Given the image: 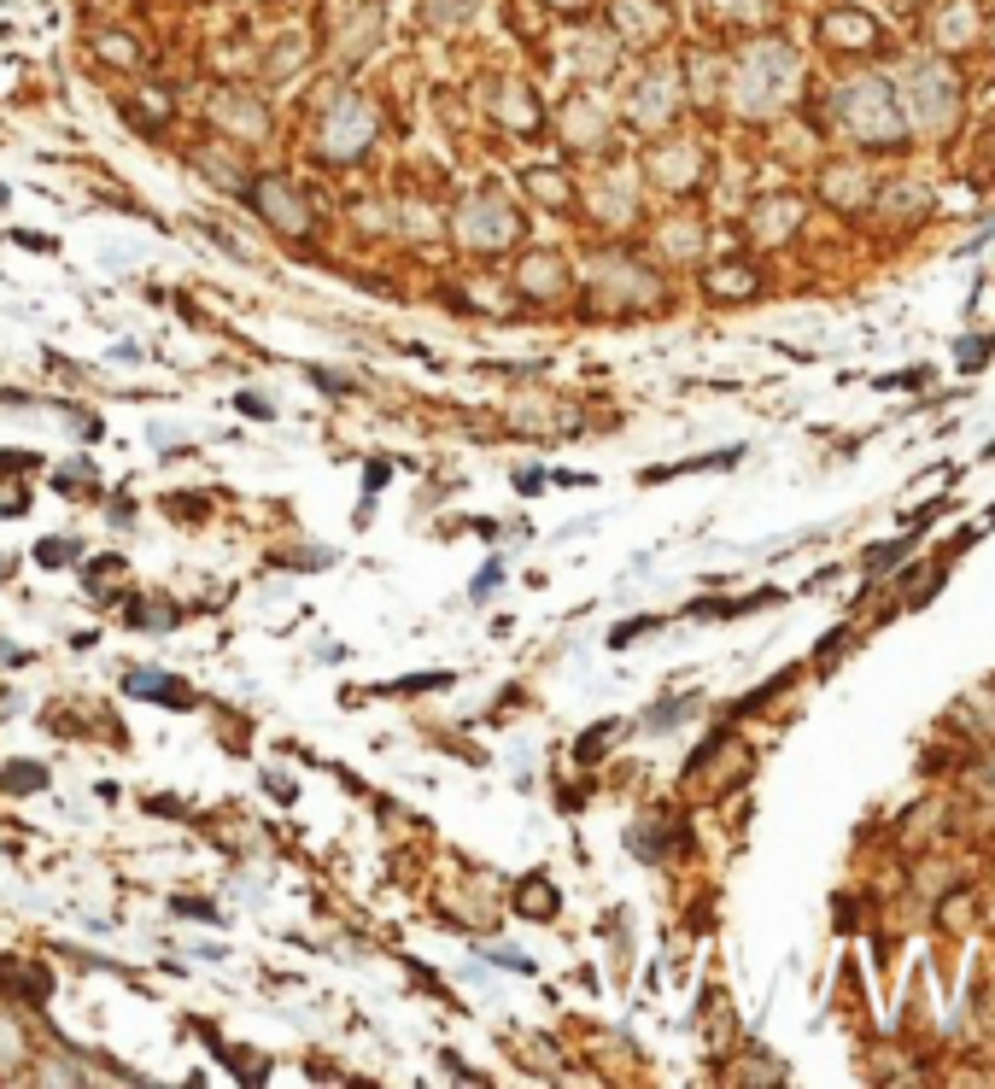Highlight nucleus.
<instances>
[{
	"mask_svg": "<svg viewBox=\"0 0 995 1089\" xmlns=\"http://www.w3.org/2000/svg\"><path fill=\"white\" fill-rule=\"evenodd\" d=\"M376 141H381V106H376L369 94L340 89V94L322 106V117H317L322 164H363Z\"/></svg>",
	"mask_w": 995,
	"mask_h": 1089,
	"instance_id": "f257e3e1",
	"label": "nucleus"
},
{
	"mask_svg": "<svg viewBox=\"0 0 995 1089\" xmlns=\"http://www.w3.org/2000/svg\"><path fill=\"white\" fill-rule=\"evenodd\" d=\"M451 240H458L469 258H498L522 240V212H515L504 194H469L458 212H451Z\"/></svg>",
	"mask_w": 995,
	"mask_h": 1089,
	"instance_id": "f03ea898",
	"label": "nucleus"
},
{
	"mask_svg": "<svg viewBox=\"0 0 995 1089\" xmlns=\"http://www.w3.org/2000/svg\"><path fill=\"white\" fill-rule=\"evenodd\" d=\"M246 205H253V217L264 223L269 235H281V240H310V235H317V205H310L299 182H287L281 171H264V176L246 182Z\"/></svg>",
	"mask_w": 995,
	"mask_h": 1089,
	"instance_id": "7ed1b4c3",
	"label": "nucleus"
},
{
	"mask_svg": "<svg viewBox=\"0 0 995 1089\" xmlns=\"http://www.w3.org/2000/svg\"><path fill=\"white\" fill-rule=\"evenodd\" d=\"M212 123H217V130H229L235 141H264L269 135V112L258 106L253 94H240V89H223L212 100Z\"/></svg>",
	"mask_w": 995,
	"mask_h": 1089,
	"instance_id": "20e7f679",
	"label": "nucleus"
},
{
	"mask_svg": "<svg viewBox=\"0 0 995 1089\" xmlns=\"http://www.w3.org/2000/svg\"><path fill=\"white\" fill-rule=\"evenodd\" d=\"M515 287H522L527 299H556L568 287V264L556 253H527L522 270H515Z\"/></svg>",
	"mask_w": 995,
	"mask_h": 1089,
	"instance_id": "39448f33",
	"label": "nucleus"
},
{
	"mask_svg": "<svg viewBox=\"0 0 995 1089\" xmlns=\"http://www.w3.org/2000/svg\"><path fill=\"white\" fill-rule=\"evenodd\" d=\"M123 691L147 697V703H171V709H188L194 703V691L182 686V680H171L164 668H130V674H123Z\"/></svg>",
	"mask_w": 995,
	"mask_h": 1089,
	"instance_id": "423d86ee",
	"label": "nucleus"
},
{
	"mask_svg": "<svg viewBox=\"0 0 995 1089\" xmlns=\"http://www.w3.org/2000/svg\"><path fill=\"white\" fill-rule=\"evenodd\" d=\"M498 123H510V130H522V135H533L538 130V100H533V89L527 82H498Z\"/></svg>",
	"mask_w": 995,
	"mask_h": 1089,
	"instance_id": "0eeeda50",
	"label": "nucleus"
},
{
	"mask_svg": "<svg viewBox=\"0 0 995 1089\" xmlns=\"http://www.w3.org/2000/svg\"><path fill=\"white\" fill-rule=\"evenodd\" d=\"M522 194L533 205L563 212V205H568V171H556V164H533V171H522Z\"/></svg>",
	"mask_w": 995,
	"mask_h": 1089,
	"instance_id": "6e6552de",
	"label": "nucleus"
},
{
	"mask_svg": "<svg viewBox=\"0 0 995 1089\" xmlns=\"http://www.w3.org/2000/svg\"><path fill=\"white\" fill-rule=\"evenodd\" d=\"M235 153H240V147H205V153H199L194 164H199V171H205V176L217 182V188H229V194H246V182H253V171H246V158H240V164H229Z\"/></svg>",
	"mask_w": 995,
	"mask_h": 1089,
	"instance_id": "1a4fd4ad",
	"label": "nucleus"
},
{
	"mask_svg": "<svg viewBox=\"0 0 995 1089\" xmlns=\"http://www.w3.org/2000/svg\"><path fill=\"white\" fill-rule=\"evenodd\" d=\"M130 627H141V633H171V627H176V604H164V598H135V604H130Z\"/></svg>",
	"mask_w": 995,
	"mask_h": 1089,
	"instance_id": "9d476101",
	"label": "nucleus"
},
{
	"mask_svg": "<svg viewBox=\"0 0 995 1089\" xmlns=\"http://www.w3.org/2000/svg\"><path fill=\"white\" fill-rule=\"evenodd\" d=\"M515 908H522L527 920H551V914H556V891H551V885H545V879H538V873H533V879H527V885H522V891H515Z\"/></svg>",
	"mask_w": 995,
	"mask_h": 1089,
	"instance_id": "9b49d317",
	"label": "nucleus"
},
{
	"mask_svg": "<svg viewBox=\"0 0 995 1089\" xmlns=\"http://www.w3.org/2000/svg\"><path fill=\"white\" fill-rule=\"evenodd\" d=\"M48 785V773H41L35 762H12L7 773H0V791H12V797H24V791H41Z\"/></svg>",
	"mask_w": 995,
	"mask_h": 1089,
	"instance_id": "f8f14e48",
	"label": "nucleus"
},
{
	"mask_svg": "<svg viewBox=\"0 0 995 1089\" xmlns=\"http://www.w3.org/2000/svg\"><path fill=\"white\" fill-rule=\"evenodd\" d=\"M24 1055H30V1049H24V1031H18V1025L0 1014V1060L12 1066V1060H24Z\"/></svg>",
	"mask_w": 995,
	"mask_h": 1089,
	"instance_id": "ddd939ff",
	"label": "nucleus"
},
{
	"mask_svg": "<svg viewBox=\"0 0 995 1089\" xmlns=\"http://www.w3.org/2000/svg\"><path fill=\"white\" fill-rule=\"evenodd\" d=\"M71 557H76L71 540H41V545H35V563H48V568H53V563H71Z\"/></svg>",
	"mask_w": 995,
	"mask_h": 1089,
	"instance_id": "4468645a",
	"label": "nucleus"
},
{
	"mask_svg": "<svg viewBox=\"0 0 995 1089\" xmlns=\"http://www.w3.org/2000/svg\"><path fill=\"white\" fill-rule=\"evenodd\" d=\"M100 53H106V59H117L123 71H130L135 59H141V53H135V41H123V35H106V41H100Z\"/></svg>",
	"mask_w": 995,
	"mask_h": 1089,
	"instance_id": "2eb2a0df",
	"label": "nucleus"
},
{
	"mask_svg": "<svg viewBox=\"0 0 995 1089\" xmlns=\"http://www.w3.org/2000/svg\"><path fill=\"white\" fill-rule=\"evenodd\" d=\"M709 287H715V294H743V287H750V276H743V270H715Z\"/></svg>",
	"mask_w": 995,
	"mask_h": 1089,
	"instance_id": "dca6fc26",
	"label": "nucleus"
},
{
	"mask_svg": "<svg viewBox=\"0 0 995 1089\" xmlns=\"http://www.w3.org/2000/svg\"><path fill=\"white\" fill-rule=\"evenodd\" d=\"M498 581H504V568L492 563V568L481 574V581H474V598H492V592H498Z\"/></svg>",
	"mask_w": 995,
	"mask_h": 1089,
	"instance_id": "f3484780",
	"label": "nucleus"
},
{
	"mask_svg": "<svg viewBox=\"0 0 995 1089\" xmlns=\"http://www.w3.org/2000/svg\"><path fill=\"white\" fill-rule=\"evenodd\" d=\"M515 486H522V492H545V475H538V469H527V475H515Z\"/></svg>",
	"mask_w": 995,
	"mask_h": 1089,
	"instance_id": "a211bd4d",
	"label": "nucleus"
},
{
	"mask_svg": "<svg viewBox=\"0 0 995 1089\" xmlns=\"http://www.w3.org/2000/svg\"><path fill=\"white\" fill-rule=\"evenodd\" d=\"M363 481H369V492H381V486H387V463H369Z\"/></svg>",
	"mask_w": 995,
	"mask_h": 1089,
	"instance_id": "6ab92c4d",
	"label": "nucleus"
}]
</instances>
